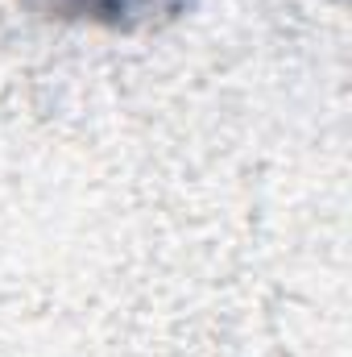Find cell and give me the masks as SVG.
Returning <instances> with one entry per match:
<instances>
[{
  "label": "cell",
  "instance_id": "6da1fadb",
  "mask_svg": "<svg viewBox=\"0 0 352 357\" xmlns=\"http://www.w3.org/2000/svg\"><path fill=\"white\" fill-rule=\"evenodd\" d=\"M25 4L58 21H95V25H120L129 13L141 8V0H25Z\"/></svg>",
  "mask_w": 352,
  "mask_h": 357
}]
</instances>
